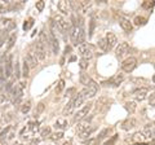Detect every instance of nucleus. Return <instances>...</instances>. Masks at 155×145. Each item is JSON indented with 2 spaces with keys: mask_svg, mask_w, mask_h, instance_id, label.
I'll return each mask as SVG.
<instances>
[{
  "mask_svg": "<svg viewBox=\"0 0 155 145\" xmlns=\"http://www.w3.org/2000/svg\"><path fill=\"white\" fill-rule=\"evenodd\" d=\"M16 34H12L9 36V40H8V44H7V49H12L13 46H14V43H16Z\"/></svg>",
  "mask_w": 155,
  "mask_h": 145,
  "instance_id": "obj_27",
  "label": "nucleus"
},
{
  "mask_svg": "<svg viewBox=\"0 0 155 145\" xmlns=\"http://www.w3.org/2000/svg\"><path fill=\"white\" fill-rule=\"evenodd\" d=\"M84 96L82 95V93H78L75 97H74L71 101H70L69 104H67V106L64 109V114H71L72 113V110L75 109V107H79L84 102Z\"/></svg>",
  "mask_w": 155,
  "mask_h": 145,
  "instance_id": "obj_1",
  "label": "nucleus"
},
{
  "mask_svg": "<svg viewBox=\"0 0 155 145\" xmlns=\"http://www.w3.org/2000/svg\"><path fill=\"white\" fill-rule=\"evenodd\" d=\"M48 42H49V46L52 48V51H53L54 54H57L58 52H60V42H58L56 34H54L53 30H50L49 32V36H48Z\"/></svg>",
  "mask_w": 155,
  "mask_h": 145,
  "instance_id": "obj_7",
  "label": "nucleus"
},
{
  "mask_svg": "<svg viewBox=\"0 0 155 145\" xmlns=\"http://www.w3.org/2000/svg\"><path fill=\"white\" fill-rule=\"evenodd\" d=\"M0 128H1V121H0Z\"/></svg>",
  "mask_w": 155,
  "mask_h": 145,
  "instance_id": "obj_52",
  "label": "nucleus"
},
{
  "mask_svg": "<svg viewBox=\"0 0 155 145\" xmlns=\"http://www.w3.org/2000/svg\"><path fill=\"white\" fill-rule=\"evenodd\" d=\"M91 80H92V79L87 75V74H80V83L84 84L86 87H88V84L91 83Z\"/></svg>",
  "mask_w": 155,
  "mask_h": 145,
  "instance_id": "obj_25",
  "label": "nucleus"
},
{
  "mask_svg": "<svg viewBox=\"0 0 155 145\" xmlns=\"http://www.w3.org/2000/svg\"><path fill=\"white\" fill-rule=\"evenodd\" d=\"M98 47L101 48L102 51H105V52H107V51H109V48H107V44H106V40H105V38L101 39V40H99V42H98Z\"/></svg>",
  "mask_w": 155,
  "mask_h": 145,
  "instance_id": "obj_33",
  "label": "nucleus"
},
{
  "mask_svg": "<svg viewBox=\"0 0 155 145\" xmlns=\"http://www.w3.org/2000/svg\"><path fill=\"white\" fill-rule=\"evenodd\" d=\"M142 133L146 139H154L155 137V122L154 123H149L146 124L142 130Z\"/></svg>",
  "mask_w": 155,
  "mask_h": 145,
  "instance_id": "obj_11",
  "label": "nucleus"
},
{
  "mask_svg": "<svg viewBox=\"0 0 155 145\" xmlns=\"http://www.w3.org/2000/svg\"><path fill=\"white\" fill-rule=\"evenodd\" d=\"M92 110V104L88 102L87 105H84L83 107H80L79 110L75 113V115H74V122H78V121H82L84 119V118L88 115V113Z\"/></svg>",
  "mask_w": 155,
  "mask_h": 145,
  "instance_id": "obj_5",
  "label": "nucleus"
},
{
  "mask_svg": "<svg viewBox=\"0 0 155 145\" xmlns=\"http://www.w3.org/2000/svg\"><path fill=\"white\" fill-rule=\"evenodd\" d=\"M105 40H106V44H107L109 51L113 49L114 47H116V44H118L116 35L114 34V32H107V34H106V36H105Z\"/></svg>",
  "mask_w": 155,
  "mask_h": 145,
  "instance_id": "obj_12",
  "label": "nucleus"
},
{
  "mask_svg": "<svg viewBox=\"0 0 155 145\" xmlns=\"http://www.w3.org/2000/svg\"><path fill=\"white\" fill-rule=\"evenodd\" d=\"M89 127H91L89 121L87 119V121H84V122H82V123H79V124L76 126V131H78V133L80 135V133H83L84 131H87V130L89 128Z\"/></svg>",
  "mask_w": 155,
  "mask_h": 145,
  "instance_id": "obj_19",
  "label": "nucleus"
},
{
  "mask_svg": "<svg viewBox=\"0 0 155 145\" xmlns=\"http://www.w3.org/2000/svg\"><path fill=\"white\" fill-rule=\"evenodd\" d=\"M32 25H34V20H32V18H30V20H27V21H25L23 30H30V29L32 27Z\"/></svg>",
  "mask_w": 155,
  "mask_h": 145,
  "instance_id": "obj_32",
  "label": "nucleus"
},
{
  "mask_svg": "<svg viewBox=\"0 0 155 145\" xmlns=\"http://www.w3.org/2000/svg\"><path fill=\"white\" fill-rule=\"evenodd\" d=\"M78 52H79V54L82 56V58H84V60H88V61H89V58L93 56V54H92L91 46H88L87 43L79 44V46H78Z\"/></svg>",
  "mask_w": 155,
  "mask_h": 145,
  "instance_id": "obj_6",
  "label": "nucleus"
},
{
  "mask_svg": "<svg viewBox=\"0 0 155 145\" xmlns=\"http://www.w3.org/2000/svg\"><path fill=\"white\" fill-rule=\"evenodd\" d=\"M57 8H58L60 12L66 14V16H70V13H71V5H70V1H65V0L58 1Z\"/></svg>",
  "mask_w": 155,
  "mask_h": 145,
  "instance_id": "obj_13",
  "label": "nucleus"
},
{
  "mask_svg": "<svg viewBox=\"0 0 155 145\" xmlns=\"http://www.w3.org/2000/svg\"><path fill=\"white\" fill-rule=\"evenodd\" d=\"M29 70H30V66H29V64L26 61H23V64H22V75L25 78L29 77Z\"/></svg>",
  "mask_w": 155,
  "mask_h": 145,
  "instance_id": "obj_28",
  "label": "nucleus"
},
{
  "mask_svg": "<svg viewBox=\"0 0 155 145\" xmlns=\"http://www.w3.org/2000/svg\"><path fill=\"white\" fill-rule=\"evenodd\" d=\"M52 135V130H50V127H45L42 131V136L44 137V139H45V137H49Z\"/></svg>",
  "mask_w": 155,
  "mask_h": 145,
  "instance_id": "obj_36",
  "label": "nucleus"
},
{
  "mask_svg": "<svg viewBox=\"0 0 155 145\" xmlns=\"http://www.w3.org/2000/svg\"><path fill=\"white\" fill-rule=\"evenodd\" d=\"M12 69H13V56H9L8 60L5 61V77L9 78L12 75Z\"/></svg>",
  "mask_w": 155,
  "mask_h": 145,
  "instance_id": "obj_17",
  "label": "nucleus"
},
{
  "mask_svg": "<svg viewBox=\"0 0 155 145\" xmlns=\"http://www.w3.org/2000/svg\"><path fill=\"white\" fill-rule=\"evenodd\" d=\"M35 56H36V58H38L39 61H44L45 60V53H47V51H45V47L43 46L42 43H39V42H36L35 44Z\"/></svg>",
  "mask_w": 155,
  "mask_h": 145,
  "instance_id": "obj_10",
  "label": "nucleus"
},
{
  "mask_svg": "<svg viewBox=\"0 0 155 145\" xmlns=\"http://www.w3.org/2000/svg\"><path fill=\"white\" fill-rule=\"evenodd\" d=\"M44 4H45L44 1H38V3H36V9H38L39 12H42L43 8H44Z\"/></svg>",
  "mask_w": 155,
  "mask_h": 145,
  "instance_id": "obj_42",
  "label": "nucleus"
},
{
  "mask_svg": "<svg viewBox=\"0 0 155 145\" xmlns=\"http://www.w3.org/2000/svg\"><path fill=\"white\" fill-rule=\"evenodd\" d=\"M94 130H96V127H89V128L87 130V131H84L83 133H80L79 137H80V139H87V137H89L92 133L94 132Z\"/></svg>",
  "mask_w": 155,
  "mask_h": 145,
  "instance_id": "obj_24",
  "label": "nucleus"
},
{
  "mask_svg": "<svg viewBox=\"0 0 155 145\" xmlns=\"http://www.w3.org/2000/svg\"><path fill=\"white\" fill-rule=\"evenodd\" d=\"M0 145H5V141H1V143H0Z\"/></svg>",
  "mask_w": 155,
  "mask_h": 145,
  "instance_id": "obj_49",
  "label": "nucleus"
},
{
  "mask_svg": "<svg viewBox=\"0 0 155 145\" xmlns=\"http://www.w3.org/2000/svg\"><path fill=\"white\" fill-rule=\"evenodd\" d=\"M8 130H9V127H7L4 131H3L1 133H0V143L1 141H4V139H5V136H7V132H8Z\"/></svg>",
  "mask_w": 155,
  "mask_h": 145,
  "instance_id": "obj_41",
  "label": "nucleus"
},
{
  "mask_svg": "<svg viewBox=\"0 0 155 145\" xmlns=\"http://www.w3.org/2000/svg\"><path fill=\"white\" fill-rule=\"evenodd\" d=\"M136 126H137V121H136L135 118H128V119H125L123 122L121 127H123V130H132V128H135Z\"/></svg>",
  "mask_w": 155,
  "mask_h": 145,
  "instance_id": "obj_18",
  "label": "nucleus"
},
{
  "mask_svg": "<svg viewBox=\"0 0 155 145\" xmlns=\"http://www.w3.org/2000/svg\"><path fill=\"white\" fill-rule=\"evenodd\" d=\"M147 22V20L145 17H136L135 18V25L136 26H142V25H145Z\"/></svg>",
  "mask_w": 155,
  "mask_h": 145,
  "instance_id": "obj_30",
  "label": "nucleus"
},
{
  "mask_svg": "<svg viewBox=\"0 0 155 145\" xmlns=\"http://www.w3.org/2000/svg\"><path fill=\"white\" fill-rule=\"evenodd\" d=\"M123 80H124V75H123V74H118V75L113 77L109 82H105L103 84H106V85H109V84H111V85H119V84H121V82H123Z\"/></svg>",
  "mask_w": 155,
  "mask_h": 145,
  "instance_id": "obj_16",
  "label": "nucleus"
},
{
  "mask_svg": "<svg viewBox=\"0 0 155 145\" xmlns=\"http://www.w3.org/2000/svg\"><path fill=\"white\" fill-rule=\"evenodd\" d=\"M153 82H154V83H155V75L153 77Z\"/></svg>",
  "mask_w": 155,
  "mask_h": 145,
  "instance_id": "obj_50",
  "label": "nucleus"
},
{
  "mask_svg": "<svg viewBox=\"0 0 155 145\" xmlns=\"http://www.w3.org/2000/svg\"><path fill=\"white\" fill-rule=\"evenodd\" d=\"M146 137L143 136L142 132H135L132 133V135H129V137L125 139V141L129 144H138V143H142V141H145Z\"/></svg>",
  "mask_w": 155,
  "mask_h": 145,
  "instance_id": "obj_9",
  "label": "nucleus"
},
{
  "mask_svg": "<svg viewBox=\"0 0 155 145\" xmlns=\"http://www.w3.org/2000/svg\"><path fill=\"white\" fill-rule=\"evenodd\" d=\"M53 24H54V26L57 27V30H60L62 34H65L66 31H69V22L65 20L64 17L61 16V14H56V16L53 17Z\"/></svg>",
  "mask_w": 155,
  "mask_h": 145,
  "instance_id": "obj_2",
  "label": "nucleus"
},
{
  "mask_svg": "<svg viewBox=\"0 0 155 145\" xmlns=\"http://www.w3.org/2000/svg\"><path fill=\"white\" fill-rule=\"evenodd\" d=\"M64 88H65V80H60V83H58V85L56 87V92L60 93V92H62Z\"/></svg>",
  "mask_w": 155,
  "mask_h": 145,
  "instance_id": "obj_38",
  "label": "nucleus"
},
{
  "mask_svg": "<svg viewBox=\"0 0 155 145\" xmlns=\"http://www.w3.org/2000/svg\"><path fill=\"white\" fill-rule=\"evenodd\" d=\"M88 65H89V61H88V60L82 58V60L79 61V66H80V69H82V70H86L88 68Z\"/></svg>",
  "mask_w": 155,
  "mask_h": 145,
  "instance_id": "obj_35",
  "label": "nucleus"
},
{
  "mask_svg": "<svg viewBox=\"0 0 155 145\" xmlns=\"http://www.w3.org/2000/svg\"><path fill=\"white\" fill-rule=\"evenodd\" d=\"M43 110H44V104H43V102H40L39 105L36 106V110H35V115H36V117H38V115H39L40 113H42Z\"/></svg>",
  "mask_w": 155,
  "mask_h": 145,
  "instance_id": "obj_39",
  "label": "nucleus"
},
{
  "mask_svg": "<svg viewBox=\"0 0 155 145\" xmlns=\"http://www.w3.org/2000/svg\"><path fill=\"white\" fill-rule=\"evenodd\" d=\"M67 126H69L67 119H65V118H60V119H57L54 127L58 128V130H65V128H67Z\"/></svg>",
  "mask_w": 155,
  "mask_h": 145,
  "instance_id": "obj_21",
  "label": "nucleus"
},
{
  "mask_svg": "<svg viewBox=\"0 0 155 145\" xmlns=\"http://www.w3.org/2000/svg\"><path fill=\"white\" fill-rule=\"evenodd\" d=\"M53 141H57V140H60L64 137V132H56V133H52V135L49 136Z\"/></svg>",
  "mask_w": 155,
  "mask_h": 145,
  "instance_id": "obj_34",
  "label": "nucleus"
},
{
  "mask_svg": "<svg viewBox=\"0 0 155 145\" xmlns=\"http://www.w3.org/2000/svg\"><path fill=\"white\" fill-rule=\"evenodd\" d=\"M9 4L10 1H0V13L9 12Z\"/></svg>",
  "mask_w": 155,
  "mask_h": 145,
  "instance_id": "obj_23",
  "label": "nucleus"
},
{
  "mask_svg": "<svg viewBox=\"0 0 155 145\" xmlns=\"http://www.w3.org/2000/svg\"><path fill=\"white\" fill-rule=\"evenodd\" d=\"M39 43H42L44 47H45L47 44H49V42H48V38H47V34L44 31H42L39 34Z\"/></svg>",
  "mask_w": 155,
  "mask_h": 145,
  "instance_id": "obj_26",
  "label": "nucleus"
},
{
  "mask_svg": "<svg viewBox=\"0 0 155 145\" xmlns=\"http://www.w3.org/2000/svg\"><path fill=\"white\" fill-rule=\"evenodd\" d=\"M7 115H8V117H7V118H5V121H7V122H9V121H12V118H13V115H12V114H7Z\"/></svg>",
  "mask_w": 155,
  "mask_h": 145,
  "instance_id": "obj_46",
  "label": "nucleus"
},
{
  "mask_svg": "<svg viewBox=\"0 0 155 145\" xmlns=\"http://www.w3.org/2000/svg\"><path fill=\"white\" fill-rule=\"evenodd\" d=\"M124 106H125V109H127V111H129L131 114H133L136 111V109H137V105H136V102H133V101L127 102Z\"/></svg>",
  "mask_w": 155,
  "mask_h": 145,
  "instance_id": "obj_22",
  "label": "nucleus"
},
{
  "mask_svg": "<svg viewBox=\"0 0 155 145\" xmlns=\"http://www.w3.org/2000/svg\"><path fill=\"white\" fill-rule=\"evenodd\" d=\"M119 24H120V27L123 29L124 31H131V30H132V27H133V26H132V24L127 20V18H121Z\"/></svg>",
  "mask_w": 155,
  "mask_h": 145,
  "instance_id": "obj_20",
  "label": "nucleus"
},
{
  "mask_svg": "<svg viewBox=\"0 0 155 145\" xmlns=\"http://www.w3.org/2000/svg\"><path fill=\"white\" fill-rule=\"evenodd\" d=\"M7 38H8V30H1L0 31V46L5 42Z\"/></svg>",
  "mask_w": 155,
  "mask_h": 145,
  "instance_id": "obj_31",
  "label": "nucleus"
},
{
  "mask_svg": "<svg viewBox=\"0 0 155 145\" xmlns=\"http://www.w3.org/2000/svg\"><path fill=\"white\" fill-rule=\"evenodd\" d=\"M64 145H72V141L71 140H69V141H66V143Z\"/></svg>",
  "mask_w": 155,
  "mask_h": 145,
  "instance_id": "obj_48",
  "label": "nucleus"
},
{
  "mask_svg": "<svg viewBox=\"0 0 155 145\" xmlns=\"http://www.w3.org/2000/svg\"><path fill=\"white\" fill-rule=\"evenodd\" d=\"M30 109H31V101H26L23 105H22L21 111H22L23 114H27L29 111H30Z\"/></svg>",
  "mask_w": 155,
  "mask_h": 145,
  "instance_id": "obj_29",
  "label": "nucleus"
},
{
  "mask_svg": "<svg viewBox=\"0 0 155 145\" xmlns=\"http://www.w3.org/2000/svg\"><path fill=\"white\" fill-rule=\"evenodd\" d=\"M120 68H121V70H123V71H125V73H132L136 68H137V60H136L135 57H128V58H125V60L121 62Z\"/></svg>",
  "mask_w": 155,
  "mask_h": 145,
  "instance_id": "obj_3",
  "label": "nucleus"
},
{
  "mask_svg": "<svg viewBox=\"0 0 155 145\" xmlns=\"http://www.w3.org/2000/svg\"><path fill=\"white\" fill-rule=\"evenodd\" d=\"M13 145H21V144H18V143H16V144H13Z\"/></svg>",
  "mask_w": 155,
  "mask_h": 145,
  "instance_id": "obj_51",
  "label": "nucleus"
},
{
  "mask_svg": "<svg viewBox=\"0 0 155 145\" xmlns=\"http://www.w3.org/2000/svg\"><path fill=\"white\" fill-rule=\"evenodd\" d=\"M150 104L151 105H155V93L150 96Z\"/></svg>",
  "mask_w": 155,
  "mask_h": 145,
  "instance_id": "obj_44",
  "label": "nucleus"
},
{
  "mask_svg": "<svg viewBox=\"0 0 155 145\" xmlns=\"http://www.w3.org/2000/svg\"><path fill=\"white\" fill-rule=\"evenodd\" d=\"M110 132V128H105V130H102L101 132H99V135H98V141L99 140H102V139H105L106 135Z\"/></svg>",
  "mask_w": 155,
  "mask_h": 145,
  "instance_id": "obj_37",
  "label": "nucleus"
},
{
  "mask_svg": "<svg viewBox=\"0 0 155 145\" xmlns=\"http://www.w3.org/2000/svg\"><path fill=\"white\" fill-rule=\"evenodd\" d=\"M116 139H118V135H115V136H114L111 140H109V141H107V143H106L105 145H113V144H114V143H115V141H116Z\"/></svg>",
  "mask_w": 155,
  "mask_h": 145,
  "instance_id": "obj_43",
  "label": "nucleus"
},
{
  "mask_svg": "<svg viewBox=\"0 0 155 145\" xmlns=\"http://www.w3.org/2000/svg\"><path fill=\"white\" fill-rule=\"evenodd\" d=\"M25 61L27 62L30 68H36V66L39 65V60H38V58H36V56H35L34 52H29V53L26 54Z\"/></svg>",
  "mask_w": 155,
  "mask_h": 145,
  "instance_id": "obj_14",
  "label": "nucleus"
},
{
  "mask_svg": "<svg viewBox=\"0 0 155 145\" xmlns=\"http://www.w3.org/2000/svg\"><path fill=\"white\" fill-rule=\"evenodd\" d=\"M98 92V84L94 80H91V83L88 84V88H86L84 91H82L80 93L84 96V99H91L96 96V93Z\"/></svg>",
  "mask_w": 155,
  "mask_h": 145,
  "instance_id": "obj_4",
  "label": "nucleus"
},
{
  "mask_svg": "<svg viewBox=\"0 0 155 145\" xmlns=\"http://www.w3.org/2000/svg\"><path fill=\"white\" fill-rule=\"evenodd\" d=\"M4 101H5L4 95H3V93H0V104H1V102H4Z\"/></svg>",
  "mask_w": 155,
  "mask_h": 145,
  "instance_id": "obj_47",
  "label": "nucleus"
},
{
  "mask_svg": "<svg viewBox=\"0 0 155 145\" xmlns=\"http://www.w3.org/2000/svg\"><path fill=\"white\" fill-rule=\"evenodd\" d=\"M155 5V3L154 1H143V4H142V7H143V8H146V9H151V8H153V7Z\"/></svg>",
  "mask_w": 155,
  "mask_h": 145,
  "instance_id": "obj_40",
  "label": "nucleus"
},
{
  "mask_svg": "<svg viewBox=\"0 0 155 145\" xmlns=\"http://www.w3.org/2000/svg\"><path fill=\"white\" fill-rule=\"evenodd\" d=\"M147 92H149V90L145 87H142V88H138V90H136L133 92V96L136 97V100L137 101H143L146 97H147Z\"/></svg>",
  "mask_w": 155,
  "mask_h": 145,
  "instance_id": "obj_15",
  "label": "nucleus"
},
{
  "mask_svg": "<svg viewBox=\"0 0 155 145\" xmlns=\"http://www.w3.org/2000/svg\"><path fill=\"white\" fill-rule=\"evenodd\" d=\"M129 51H131V47H129V44H128L127 42H121V43H119V46L116 47L115 54H116L118 58H121L124 54H127Z\"/></svg>",
  "mask_w": 155,
  "mask_h": 145,
  "instance_id": "obj_8",
  "label": "nucleus"
},
{
  "mask_svg": "<svg viewBox=\"0 0 155 145\" xmlns=\"http://www.w3.org/2000/svg\"><path fill=\"white\" fill-rule=\"evenodd\" d=\"M16 78H20V69H18V65H16Z\"/></svg>",
  "mask_w": 155,
  "mask_h": 145,
  "instance_id": "obj_45",
  "label": "nucleus"
}]
</instances>
